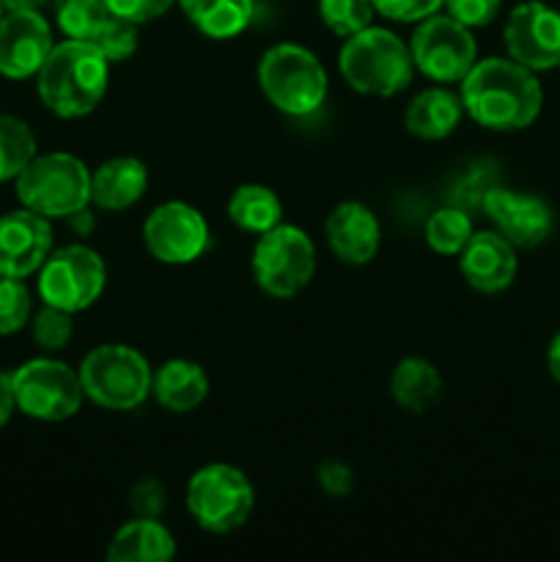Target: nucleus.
<instances>
[{
    "mask_svg": "<svg viewBox=\"0 0 560 562\" xmlns=\"http://www.w3.org/2000/svg\"><path fill=\"white\" fill-rule=\"evenodd\" d=\"M16 198L47 220L71 217L91 206V170L75 154H36L16 176Z\"/></svg>",
    "mask_w": 560,
    "mask_h": 562,
    "instance_id": "5",
    "label": "nucleus"
},
{
    "mask_svg": "<svg viewBox=\"0 0 560 562\" xmlns=\"http://www.w3.org/2000/svg\"><path fill=\"white\" fill-rule=\"evenodd\" d=\"M5 11H38L47 0H0Z\"/></svg>",
    "mask_w": 560,
    "mask_h": 562,
    "instance_id": "41",
    "label": "nucleus"
},
{
    "mask_svg": "<svg viewBox=\"0 0 560 562\" xmlns=\"http://www.w3.org/2000/svg\"><path fill=\"white\" fill-rule=\"evenodd\" d=\"M33 300L22 278H0V335H14L31 322Z\"/></svg>",
    "mask_w": 560,
    "mask_h": 562,
    "instance_id": "30",
    "label": "nucleus"
},
{
    "mask_svg": "<svg viewBox=\"0 0 560 562\" xmlns=\"http://www.w3.org/2000/svg\"><path fill=\"white\" fill-rule=\"evenodd\" d=\"M11 382H14L16 409L44 423L69 420L80 412L86 398L80 373L49 357L27 360L11 373Z\"/></svg>",
    "mask_w": 560,
    "mask_h": 562,
    "instance_id": "10",
    "label": "nucleus"
},
{
    "mask_svg": "<svg viewBox=\"0 0 560 562\" xmlns=\"http://www.w3.org/2000/svg\"><path fill=\"white\" fill-rule=\"evenodd\" d=\"M184 505L201 530L225 536V532L239 530L250 519L256 508V492H253L250 477L239 467L217 461V464H206L192 472Z\"/></svg>",
    "mask_w": 560,
    "mask_h": 562,
    "instance_id": "7",
    "label": "nucleus"
},
{
    "mask_svg": "<svg viewBox=\"0 0 560 562\" xmlns=\"http://www.w3.org/2000/svg\"><path fill=\"white\" fill-rule=\"evenodd\" d=\"M258 86L272 108L285 115H311L327 99L329 77L316 53L302 44H275L258 60Z\"/></svg>",
    "mask_w": 560,
    "mask_h": 562,
    "instance_id": "4",
    "label": "nucleus"
},
{
    "mask_svg": "<svg viewBox=\"0 0 560 562\" xmlns=\"http://www.w3.org/2000/svg\"><path fill=\"white\" fill-rule=\"evenodd\" d=\"M390 395L404 412L423 415L443 398V376L426 357H404L390 373Z\"/></svg>",
    "mask_w": 560,
    "mask_h": 562,
    "instance_id": "23",
    "label": "nucleus"
},
{
    "mask_svg": "<svg viewBox=\"0 0 560 562\" xmlns=\"http://www.w3.org/2000/svg\"><path fill=\"white\" fill-rule=\"evenodd\" d=\"M31 333L38 349L60 351L69 346L71 335H75V322H71V313L53 305H44L42 311L31 318Z\"/></svg>",
    "mask_w": 560,
    "mask_h": 562,
    "instance_id": "31",
    "label": "nucleus"
},
{
    "mask_svg": "<svg viewBox=\"0 0 560 562\" xmlns=\"http://www.w3.org/2000/svg\"><path fill=\"white\" fill-rule=\"evenodd\" d=\"M187 20L214 42L236 38L250 27L256 0H179Z\"/></svg>",
    "mask_w": 560,
    "mask_h": 562,
    "instance_id": "24",
    "label": "nucleus"
},
{
    "mask_svg": "<svg viewBox=\"0 0 560 562\" xmlns=\"http://www.w3.org/2000/svg\"><path fill=\"white\" fill-rule=\"evenodd\" d=\"M250 269L264 294L291 300L305 291L316 274V245L300 225L280 223L267 234H258Z\"/></svg>",
    "mask_w": 560,
    "mask_h": 562,
    "instance_id": "8",
    "label": "nucleus"
},
{
    "mask_svg": "<svg viewBox=\"0 0 560 562\" xmlns=\"http://www.w3.org/2000/svg\"><path fill=\"white\" fill-rule=\"evenodd\" d=\"M373 11L393 22H421L437 14L445 0H371Z\"/></svg>",
    "mask_w": 560,
    "mask_h": 562,
    "instance_id": "34",
    "label": "nucleus"
},
{
    "mask_svg": "<svg viewBox=\"0 0 560 562\" xmlns=\"http://www.w3.org/2000/svg\"><path fill=\"white\" fill-rule=\"evenodd\" d=\"M36 157V135L25 121L0 115V181L16 179Z\"/></svg>",
    "mask_w": 560,
    "mask_h": 562,
    "instance_id": "28",
    "label": "nucleus"
},
{
    "mask_svg": "<svg viewBox=\"0 0 560 562\" xmlns=\"http://www.w3.org/2000/svg\"><path fill=\"white\" fill-rule=\"evenodd\" d=\"M461 115H464V104H461L459 93L434 86L417 93L406 104L404 126L410 135L421 137V140H445L459 130Z\"/></svg>",
    "mask_w": 560,
    "mask_h": 562,
    "instance_id": "21",
    "label": "nucleus"
},
{
    "mask_svg": "<svg viewBox=\"0 0 560 562\" xmlns=\"http://www.w3.org/2000/svg\"><path fill=\"white\" fill-rule=\"evenodd\" d=\"M228 220L247 234H267L283 223V201L264 184H239L228 198Z\"/></svg>",
    "mask_w": 560,
    "mask_h": 562,
    "instance_id": "25",
    "label": "nucleus"
},
{
    "mask_svg": "<svg viewBox=\"0 0 560 562\" xmlns=\"http://www.w3.org/2000/svg\"><path fill=\"white\" fill-rule=\"evenodd\" d=\"M338 69L357 93L368 97H395L412 82V49L388 27H362L344 42L338 53Z\"/></svg>",
    "mask_w": 560,
    "mask_h": 562,
    "instance_id": "3",
    "label": "nucleus"
},
{
    "mask_svg": "<svg viewBox=\"0 0 560 562\" xmlns=\"http://www.w3.org/2000/svg\"><path fill=\"white\" fill-rule=\"evenodd\" d=\"M53 225L22 206L0 217V278H27L53 252Z\"/></svg>",
    "mask_w": 560,
    "mask_h": 562,
    "instance_id": "16",
    "label": "nucleus"
},
{
    "mask_svg": "<svg viewBox=\"0 0 560 562\" xmlns=\"http://www.w3.org/2000/svg\"><path fill=\"white\" fill-rule=\"evenodd\" d=\"M108 9L113 11L121 20H130L135 25H146V22L159 20L163 14H168L170 5L176 0H104Z\"/></svg>",
    "mask_w": 560,
    "mask_h": 562,
    "instance_id": "36",
    "label": "nucleus"
},
{
    "mask_svg": "<svg viewBox=\"0 0 560 562\" xmlns=\"http://www.w3.org/2000/svg\"><path fill=\"white\" fill-rule=\"evenodd\" d=\"M481 209L494 223V231L505 236L516 250H530L549 239L555 225V214L544 198L530 192H516L508 187H486L481 198Z\"/></svg>",
    "mask_w": 560,
    "mask_h": 562,
    "instance_id": "14",
    "label": "nucleus"
},
{
    "mask_svg": "<svg viewBox=\"0 0 560 562\" xmlns=\"http://www.w3.org/2000/svg\"><path fill=\"white\" fill-rule=\"evenodd\" d=\"M146 250L168 267H184L198 261L212 245L209 223L192 203L165 201L148 212L143 223Z\"/></svg>",
    "mask_w": 560,
    "mask_h": 562,
    "instance_id": "12",
    "label": "nucleus"
},
{
    "mask_svg": "<svg viewBox=\"0 0 560 562\" xmlns=\"http://www.w3.org/2000/svg\"><path fill=\"white\" fill-rule=\"evenodd\" d=\"M410 49L415 69L439 86L461 82L478 60L472 27L461 25L450 14H432L417 22Z\"/></svg>",
    "mask_w": 560,
    "mask_h": 562,
    "instance_id": "11",
    "label": "nucleus"
},
{
    "mask_svg": "<svg viewBox=\"0 0 560 562\" xmlns=\"http://www.w3.org/2000/svg\"><path fill=\"white\" fill-rule=\"evenodd\" d=\"M547 371L555 382L560 384V329L552 340H549V349H547Z\"/></svg>",
    "mask_w": 560,
    "mask_h": 562,
    "instance_id": "39",
    "label": "nucleus"
},
{
    "mask_svg": "<svg viewBox=\"0 0 560 562\" xmlns=\"http://www.w3.org/2000/svg\"><path fill=\"white\" fill-rule=\"evenodd\" d=\"M38 97L60 119L93 113L108 93L110 60L93 42L64 38L38 69Z\"/></svg>",
    "mask_w": 560,
    "mask_h": 562,
    "instance_id": "2",
    "label": "nucleus"
},
{
    "mask_svg": "<svg viewBox=\"0 0 560 562\" xmlns=\"http://www.w3.org/2000/svg\"><path fill=\"white\" fill-rule=\"evenodd\" d=\"M77 373L86 398L108 412H132L152 395V366L126 344L97 346L88 351Z\"/></svg>",
    "mask_w": 560,
    "mask_h": 562,
    "instance_id": "6",
    "label": "nucleus"
},
{
    "mask_svg": "<svg viewBox=\"0 0 560 562\" xmlns=\"http://www.w3.org/2000/svg\"><path fill=\"white\" fill-rule=\"evenodd\" d=\"M14 409H16L14 382H11V373L0 371V428L11 420Z\"/></svg>",
    "mask_w": 560,
    "mask_h": 562,
    "instance_id": "38",
    "label": "nucleus"
},
{
    "mask_svg": "<svg viewBox=\"0 0 560 562\" xmlns=\"http://www.w3.org/2000/svg\"><path fill=\"white\" fill-rule=\"evenodd\" d=\"M459 267L470 289L500 294L508 289L519 269L516 247L500 231H478L459 252Z\"/></svg>",
    "mask_w": 560,
    "mask_h": 562,
    "instance_id": "18",
    "label": "nucleus"
},
{
    "mask_svg": "<svg viewBox=\"0 0 560 562\" xmlns=\"http://www.w3.org/2000/svg\"><path fill=\"white\" fill-rule=\"evenodd\" d=\"M113 16L104 0H55V22L66 38L93 42Z\"/></svg>",
    "mask_w": 560,
    "mask_h": 562,
    "instance_id": "27",
    "label": "nucleus"
},
{
    "mask_svg": "<svg viewBox=\"0 0 560 562\" xmlns=\"http://www.w3.org/2000/svg\"><path fill=\"white\" fill-rule=\"evenodd\" d=\"M176 558V538L159 519H141L121 525L108 547L110 562H165Z\"/></svg>",
    "mask_w": 560,
    "mask_h": 562,
    "instance_id": "22",
    "label": "nucleus"
},
{
    "mask_svg": "<svg viewBox=\"0 0 560 562\" xmlns=\"http://www.w3.org/2000/svg\"><path fill=\"white\" fill-rule=\"evenodd\" d=\"M3 11H5V9H3V3H0V20H3Z\"/></svg>",
    "mask_w": 560,
    "mask_h": 562,
    "instance_id": "42",
    "label": "nucleus"
},
{
    "mask_svg": "<svg viewBox=\"0 0 560 562\" xmlns=\"http://www.w3.org/2000/svg\"><path fill=\"white\" fill-rule=\"evenodd\" d=\"M66 220H69L71 228H75L77 234H91L93 231V214L88 212V206L80 209V212H75L71 217H66Z\"/></svg>",
    "mask_w": 560,
    "mask_h": 562,
    "instance_id": "40",
    "label": "nucleus"
},
{
    "mask_svg": "<svg viewBox=\"0 0 560 562\" xmlns=\"http://www.w3.org/2000/svg\"><path fill=\"white\" fill-rule=\"evenodd\" d=\"M148 190V168L137 157H113L91 173V203L104 212L135 206Z\"/></svg>",
    "mask_w": 560,
    "mask_h": 562,
    "instance_id": "19",
    "label": "nucleus"
},
{
    "mask_svg": "<svg viewBox=\"0 0 560 562\" xmlns=\"http://www.w3.org/2000/svg\"><path fill=\"white\" fill-rule=\"evenodd\" d=\"M108 285V267L97 250L86 245H66L53 250L38 269V296L44 305L66 313L88 311Z\"/></svg>",
    "mask_w": 560,
    "mask_h": 562,
    "instance_id": "9",
    "label": "nucleus"
},
{
    "mask_svg": "<svg viewBox=\"0 0 560 562\" xmlns=\"http://www.w3.org/2000/svg\"><path fill=\"white\" fill-rule=\"evenodd\" d=\"M503 0H445V9L467 27H486L497 20Z\"/></svg>",
    "mask_w": 560,
    "mask_h": 562,
    "instance_id": "35",
    "label": "nucleus"
},
{
    "mask_svg": "<svg viewBox=\"0 0 560 562\" xmlns=\"http://www.w3.org/2000/svg\"><path fill=\"white\" fill-rule=\"evenodd\" d=\"M152 395L163 409L173 412V415H187L206 401L209 376L195 360L176 357L154 371Z\"/></svg>",
    "mask_w": 560,
    "mask_h": 562,
    "instance_id": "20",
    "label": "nucleus"
},
{
    "mask_svg": "<svg viewBox=\"0 0 560 562\" xmlns=\"http://www.w3.org/2000/svg\"><path fill=\"white\" fill-rule=\"evenodd\" d=\"M53 31L38 11H9L0 20V75L27 80L53 53Z\"/></svg>",
    "mask_w": 560,
    "mask_h": 562,
    "instance_id": "15",
    "label": "nucleus"
},
{
    "mask_svg": "<svg viewBox=\"0 0 560 562\" xmlns=\"http://www.w3.org/2000/svg\"><path fill=\"white\" fill-rule=\"evenodd\" d=\"M459 86L464 113L483 130H527L544 108V88L536 71L514 58L475 60Z\"/></svg>",
    "mask_w": 560,
    "mask_h": 562,
    "instance_id": "1",
    "label": "nucleus"
},
{
    "mask_svg": "<svg viewBox=\"0 0 560 562\" xmlns=\"http://www.w3.org/2000/svg\"><path fill=\"white\" fill-rule=\"evenodd\" d=\"M472 234H475L472 217L461 206L437 209L434 214H428L426 228H423L426 245L439 256H459Z\"/></svg>",
    "mask_w": 560,
    "mask_h": 562,
    "instance_id": "26",
    "label": "nucleus"
},
{
    "mask_svg": "<svg viewBox=\"0 0 560 562\" xmlns=\"http://www.w3.org/2000/svg\"><path fill=\"white\" fill-rule=\"evenodd\" d=\"M130 508L141 519H159L168 508V494H165L163 483L154 481V477L137 481L130 492Z\"/></svg>",
    "mask_w": 560,
    "mask_h": 562,
    "instance_id": "33",
    "label": "nucleus"
},
{
    "mask_svg": "<svg viewBox=\"0 0 560 562\" xmlns=\"http://www.w3.org/2000/svg\"><path fill=\"white\" fill-rule=\"evenodd\" d=\"M316 481H318V486H322V492L329 494V497H335V499L346 497V494L351 492V486H355L351 467L340 464V461H327V464L318 467Z\"/></svg>",
    "mask_w": 560,
    "mask_h": 562,
    "instance_id": "37",
    "label": "nucleus"
},
{
    "mask_svg": "<svg viewBox=\"0 0 560 562\" xmlns=\"http://www.w3.org/2000/svg\"><path fill=\"white\" fill-rule=\"evenodd\" d=\"M93 44L102 49V55L110 64H124V60H130L137 49V25L113 14L104 22L102 31L97 33Z\"/></svg>",
    "mask_w": 560,
    "mask_h": 562,
    "instance_id": "32",
    "label": "nucleus"
},
{
    "mask_svg": "<svg viewBox=\"0 0 560 562\" xmlns=\"http://www.w3.org/2000/svg\"><path fill=\"white\" fill-rule=\"evenodd\" d=\"M508 58L530 71L558 69L560 60V11L541 0L519 3L503 27Z\"/></svg>",
    "mask_w": 560,
    "mask_h": 562,
    "instance_id": "13",
    "label": "nucleus"
},
{
    "mask_svg": "<svg viewBox=\"0 0 560 562\" xmlns=\"http://www.w3.org/2000/svg\"><path fill=\"white\" fill-rule=\"evenodd\" d=\"M558 69H560V60H558Z\"/></svg>",
    "mask_w": 560,
    "mask_h": 562,
    "instance_id": "43",
    "label": "nucleus"
},
{
    "mask_svg": "<svg viewBox=\"0 0 560 562\" xmlns=\"http://www.w3.org/2000/svg\"><path fill=\"white\" fill-rule=\"evenodd\" d=\"M324 234L333 256L349 267L373 261L382 245V225L373 209L360 201L338 203L324 220Z\"/></svg>",
    "mask_w": 560,
    "mask_h": 562,
    "instance_id": "17",
    "label": "nucleus"
},
{
    "mask_svg": "<svg viewBox=\"0 0 560 562\" xmlns=\"http://www.w3.org/2000/svg\"><path fill=\"white\" fill-rule=\"evenodd\" d=\"M371 0H318V16L335 36H355L357 31L371 25L373 20Z\"/></svg>",
    "mask_w": 560,
    "mask_h": 562,
    "instance_id": "29",
    "label": "nucleus"
}]
</instances>
